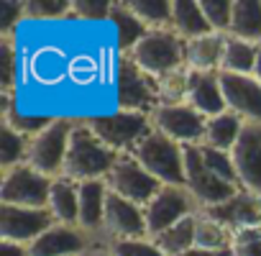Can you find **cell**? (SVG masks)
I'll return each mask as SVG.
<instances>
[{
	"instance_id": "obj_41",
	"label": "cell",
	"mask_w": 261,
	"mask_h": 256,
	"mask_svg": "<svg viewBox=\"0 0 261 256\" xmlns=\"http://www.w3.org/2000/svg\"><path fill=\"white\" fill-rule=\"evenodd\" d=\"M0 256H29V246L0 238Z\"/></svg>"
},
{
	"instance_id": "obj_39",
	"label": "cell",
	"mask_w": 261,
	"mask_h": 256,
	"mask_svg": "<svg viewBox=\"0 0 261 256\" xmlns=\"http://www.w3.org/2000/svg\"><path fill=\"white\" fill-rule=\"evenodd\" d=\"M110 11H113L110 0H72V18H80V21L110 18Z\"/></svg>"
},
{
	"instance_id": "obj_8",
	"label": "cell",
	"mask_w": 261,
	"mask_h": 256,
	"mask_svg": "<svg viewBox=\"0 0 261 256\" xmlns=\"http://www.w3.org/2000/svg\"><path fill=\"white\" fill-rule=\"evenodd\" d=\"M105 185H108L110 192H115L118 197L134 202L139 208H146L156 197V192L164 187L159 180H154L128 151L118 154L110 174L105 177Z\"/></svg>"
},
{
	"instance_id": "obj_27",
	"label": "cell",
	"mask_w": 261,
	"mask_h": 256,
	"mask_svg": "<svg viewBox=\"0 0 261 256\" xmlns=\"http://www.w3.org/2000/svg\"><path fill=\"white\" fill-rule=\"evenodd\" d=\"M110 21L115 26V36H118V52L120 54H128L134 52V46L149 34V29L128 11L125 3H113V11H110Z\"/></svg>"
},
{
	"instance_id": "obj_20",
	"label": "cell",
	"mask_w": 261,
	"mask_h": 256,
	"mask_svg": "<svg viewBox=\"0 0 261 256\" xmlns=\"http://www.w3.org/2000/svg\"><path fill=\"white\" fill-rule=\"evenodd\" d=\"M105 197H108L105 180L80 185V218H77V225L82 231H87L90 236H95V238H100V231H102Z\"/></svg>"
},
{
	"instance_id": "obj_43",
	"label": "cell",
	"mask_w": 261,
	"mask_h": 256,
	"mask_svg": "<svg viewBox=\"0 0 261 256\" xmlns=\"http://www.w3.org/2000/svg\"><path fill=\"white\" fill-rule=\"evenodd\" d=\"M182 256H233V251L228 248V251H205V248H190V251H185Z\"/></svg>"
},
{
	"instance_id": "obj_13",
	"label": "cell",
	"mask_w": 261,
	"mask_h": 256,
	"mask_svg": "<svg viewBox=\"0 0 261 256\" xmlns=\"http://www.w3.org/2000/svg\"><path fill=\"white\" fill-rule=\"evenodd\" d=\"M230 159L236 167L238 187L261 197V125L246 123L243 131L230 149Z\"/></svg>"
},
{
	"instance_id": "obj_18",
	"label": "cell",
	"mask_w": 261,
	"mask_h": 256,
	"mask_svg": "<svg viewBox=\"0 0 261 256\" xmlns=\"http://www.w3.org/2000/svg\"><path fill=\"white\" fill-rule=\"evenodd\" d=\"M92 241H95V236H90L80 225L54 223L46 233H41L29 246V256H77Z\"/></svg>"
},
{
	"instance_id": "obj_26",
	"label": "cell",
	"mask_w": 261,
	"mask_h": 256,
	"mask_svg": "<svg viewBox=\"0 0 261 256\" xmlns=\"http://www.w3.org/2000/svg\"><path fill=\"white\" fill-rule=\"evenodd\" d=\"M228 36L261 44V3L256 0H233V18Z\"/></svg>"
},
{
	"instance_id": "obj_38",
	"label": "cell",
	"mask_w": 261,
	"mask_h": 256,
	"mask_svg": "<svg viewBox=\"0 0 261 256\" xmlns=\"http://www.w3.org/2000/svg\"><path fill=\"white\" fill-rule=\"evenodd\" d=\"M230 251L233 256H261V225L230 233Z\"/></svg>"
},
{
	"instance_id": "obj_12",
	"label": "cell",
	"mask_w": 261,
	"mask_h": 256,
	"mask_svg": "<svg viewBox=\"0 0 261 256\" xmlns=\"http://www.w3.org/2000/svg\"><path fill=\"white\" fill-rule=\"evenodd\" d=\"M102 241H125V238H149L146 233V220H144V208L118 197L115 192L108 190L105 197V213H102Z\"/></svg>"
},
{
	"instance_id": "obj_17",
	"label": "cell",
	"mask_w": 261,
	"mask_h": 256,
	"mask_svg": "<svg viewBox=\"0 0 261 256\" xmlns=\"http://www.w3.org/2000/svg\"><path fill=\"white\" fill-rule=\"evenodd\" d=\"M202 215H207L210 220L220 223L223 228H228L230 233L241 231V228H253L261 225V197L238 190L230 200L215 205V208H205L200 210Z\"/></svg>"
},
{
	"instance_id": "obj_24",
	"label": "cell",
	"mask_w": 261,
	"mask_h": 256,
	"mask_svg": "<svg viewBox=\"0 0 261 256\" xmlns=\"http://www.w3.org/2000/svg\"><path fill=\"white\" fill-rule=\"evenodd\" d=\"M49 213L57 223L77 225V218H80V185L67 180V177H57L51 182V192H49Z\"/></svg>"
},
{
	"instance_id": "obj_7",
	"label": "cell",
	"mask_w": 261,
	"mask_h": 256,
	"mask_svg": "<svg viewBox=\"0 0 261 256\" xmlns=\"http://www.w3.org/2000/svg\"><path fill=\"white\" fill-rule=\"evenodd\" d=\"M85 123L102 144H108L118 154L130 151V146L151 131V115L128 110H115L110 115H90L85 118Z\"/></svg>"
},
{
	"instance_id": "obj_11",
	"label": "cell",
	"mask_w": 261,
	"mask_h": 256,
	"mask_svg": "<svg viewBox=\"0 0 261 256\" xmlns=\"http://www.w3.org/2000/svg\"><path fill=\"white\" fill-rule=\"evenodd\" d=\"M200 213L197 202L187 192V187H162L156 197L144 208V220H146V233L149 238H156L174 223Z\"/></svg>"
},
{
	"instance_id": "obj_21",
	"label": "cell",
	"mask_w": 261,
	"mask_h": 256,
	"mask_svg": "<svg viewBox=\"0 0 261 256\" xmlns=\"http://www.w3.org/2000/svg\"><path fill=\"white\" fill-rule=\"evenodd\" d=\"M57 115H46V113H26L18 110L13 105V95H0V123L13 128L16 134L34 139L36 134H41L44 128H49L54 123Z\"/></svg>"
},
{
	"instance_id": "obj_15",
	"label": "cell",
	"mask_w": 261,
	"mask_h": 256,
	"mask_svg": "<svg viewBox=\"0 0 261 256\" xmlns=\"http://www.w3.org/2000/svg\"><path fill=\"white\" fill-rule=\"evenodd\" d=\"M57 220L51 218L49 210L0 205V238H3V241H16V243L31 246Z\"/></svg>"
},
{
	"instance_id": "obj_14",
	"label": "cell",
	"mask_w": 261,
	"mask_h": 256,
	"mask_svg": "<svg viewBox=\"0 0 261 256\" xmlns=\"http://www.w3.org/2000/svg\"><path fill=\"white\" fill-rule=\"evenodd\" d=\"M218 80L225 110L236 113L243 123L261 125V82H256L251 74H230V72H218Z\"/></svg>"
},
{
	"instance_id": "obj_34",
	"label": "cell",
	"mask_w": 261,
	"mask_h": 256,
	"mask_svg": "<svg viewBox=\"0 0 261 256\" xmlns=\"http://www.w3.org/2000/svg\"><path fill=\"white\" fill-rule=\"evenodd\" d=\"M26 21H54L72 16V0H23Z\"/></svg>"
},
{
	"instance_id": "obj_23",
	"label": "cell",
	"mask_w": 261,
	"mask_h": 256,
	"mask_svg": "<svg viewBox=\"0 0 261 256\" xmlns=\"http://www.w3.org/2000/svg\"><path fill=\"white\" fill-rule=\"evenodd\" d=\"M223 44H225L223 34H207V36L187 41V52H185L187 69H195V72H220Z\"/></svg>"
},
{
	"instance_id": "obj_32",
	"label": "cell",
	"mask_w": 261,
	"mask_h": 256,
	"mask_svg": "<svg viewBox=\"0 0 261 256\" xmlns=\"http://www.w3.org/2000/svg\"><path fill=\"white\" fill-rule=\"evenodd\" d=\"M195 248L228 251V248H230V231L223 228L220 223L210 220L207 215L197 213V223H195Z\"/></svg>"
},
{
	"instance_id": "obj_3",
	"label": "cell",
	"mask_w": 261,
	"mask_h": 256,
	"mask_svg": "<svg viewBox=\"0 0 261 256\" xmlns=\"http://www.w3.org/2000/svg\"><path fill=\"white\" fill-rule=\"evenodd\" d=\"M164 187H185V146L151 128L128 151Z\"/></svg>"
},
{
	"instance_id": "obj_9",
	"label": "cell",
	"mask_w": 261,
	"mask_h": 256,
	"mask_svg": "<svg viewBox=\"0 0 261 256\" xmlns=\"http://www.w3.org/2000/svg\"><path fill=\"white\" fill-rule=\"evenodd\" d=\"M185 187L200 210L215 208V205L230 200L241 190L207 169V164L202 162L200 146H185Z\"/></svg>"
},
{
	"instance_id": "obj_2",
	"label": "cell",
	"mask_w": 261,
	"mask_h": 256,
	"mask_svg": "<svg viewBox=\"0 0 261 256\" xmlns=\"http://www.w3.org/2000/svg\"><path fill=\"white\" fill-rule=\"evenodd\" d=\"M185 52H187L185 39H179L172 29H156V31H149L134 46V52H128V57L146 74H151L154 80H159L164 85L167 80H172L187 69Z\"/></svg>"
},
{
	"instance_id": "obj_44",
	"label": "cell",
	"mask_w": 261,
	"mask_h": 256,
	"mask_svg": "<svg viewBox=\"0 0 261 256\" xmlns=\"http://www.w3.org/2000/svg\"><path fill=\"white\" fill-rule=\"evenodd\" d=\"M256 82H261V44H258V52H256V64H253V74H251Z\"/></svg>"
},
{
	"instance_id": "obj_5",
	"label": "cell",
	"mask_w": 261,
	"mask_h": 256,
	"mask_svg": "<svg viewBox=\"0 0 261 256\" xmlns=\"http://www.w3.org/2000/svg\"><path fill=\"white\" fill-rule=\"evenodd\" d=\"M74 125H77V118H67V115L54 118V123L49 128H44V131L36 134L34 139H29L26 164L34 167L36 172H41L49 180L62 177L64 157H67V149H69V139H72Z\"/></svg>"
},
{
	"instance_id": "obj_35",
	"label": "cell",
	"mask_w": 261,
	"mask_h": 256,
	"mask_svg": "<svg viewBox=\"0 0 261 256\" xmlns=\"http://www.w3.org/2000/svg\"><path fill=\"white\" fill-rule=\"evenodd\" d=\"M202 16L207 21V26L215 34L228 36L230 31V18H233V0H200Z\"/></svg>"
},
{
	"instance_id": "obj_1",
	"label": "cell",
	"mask_w": 261,
	"mask_h": 256,
	"mask_svg": "<svg viewBox=\"0 0 261 256\" xmlns=\"http://www.w3.org/2000/svg\"><path fill=\"white\" fill-rule=\"evenodd\" d=\"M118 159V151H113L108 144H102L85 123V118H77V125L69 139V149L64 157L62 177L82 185V182H97L105 180Z\"/></svg>"
},
{
	"instance_id": "obj_25",
	"label": "cell",
	"mask_w": 261,
	"mask_h": 256,
	"mask_svg": "<svg viewBox=\"0 0 261 256\" xmlns=\"http://www.w3.org/2000/svg\"><path fill=\"white\" fill-rule=\"evenodd\" d=\"M172 31L185 41L215 34L207 26L200 3H195V0H172Z\"/></svg>"
},
{
	"instance_id": "obj_16",
	"label": "cell",
	"mask_w": 261,
	"mask_h": 256,
	"mask_svg": "<svg viewBox=\"0 0 261 256\" xmlns=\"http://www.w3.org/2000/svg\"><path fill=\"white\" fill-rule=\"evenodd\" d=\"M182 103L192 105L205 118L223 113L225 110V100H223V92H220L218 72L185 69V77H182Z\"/></svg>"
},
{
	"instance_id": "obj_31",
	"label": "cell",
	"mask_w": 261,
	"mask_h": 256,
	"mask_svg": "<svg viewBox=\"0 0 261 256\" xmlns=\"http://www.w3.org/2000/svg\"><path fill=\"white\" fill-rule=\"evenodd\" d=\"M125 6L149 31L172 29V0H125Z\"/></svg>"
},
{
	"instance_id": "obj_10",
	"label": "cell",
	"mask_w": 261,
	"mask_h": 256,
	"mask_svg": "<svg viewBox=\"0 0 261 256\" xmlns=\"http://www.w3.org/2000/svg\"><path fill=\"white\" fill-rule=\"evenodd\" d=\"M207 118L187 103H164L151 113V128L182 146H200Z\"/></svg>"
},
{
	"instance_id": "obj_36",
	"label": "cell",
	"mask_w": 261,
	"mask_h": 256,
	"mask_svg": "<svg viewBox=\"0 0 261 256\" xmlns=\"http://www.w3.org/2000/svg\"><path fill=\"white\" fill-rule=\"evenodd\" d=\"M200 154H202V162L207 164V169L213 174H218L220 180H225V182H230V185L238 187V177H236V167H233L230 151H218V149L200 146Z\"/></svg>"
},
{
	"instance_id": "obj_6",
	"label": "cell",
	"mask_w": 261,
	"mask_h": 256,
	"mask_svg": "<svg viewBox=\"0 0 261 256\" xmlns=\"http://www.w3.org/2000/svg\"><path fill=\"white\" fill-rule=\"evenodd\" d=\"M51 182L54 180L44 177L29 164L6 169V172H0V205L49 210Z\"/></svg>"
},
{
	"instance_id": "obj_19",
	"label": "cell",
	"mask_w": 261,
	"mask_h": 256,
	"mask_svg": "<svg viewBox=\"0 0 261 256\" xmlns=\"http://www.w3.org/2000/svg\"><path fill=\"white\" fill-rule=\"evenodd\" d=\"M69 72H72V62H67L59 46H39L23 62V77L44 87L62 82L64 77H69Z\"/></svg>"
},
{
	"instance_id": "obj_28",
	"label": "cell",
	"mask_w": 261,
	"mask_h": 256,
	"mask_svg": "<svg viewBox=\"0 0 261 256\" xmlns=\"http://www.w3.org/2000/svg\"><path fill=\"white\" fill-rule=\"evenodd\" d=\"M256 52H258V44H248V41L225 36L220 72H230V74H253Z\"/></svg>"
},
{
	"instance_id": "obj_42",
	"label": "cell",
	"mask_w": 261,
	"mask_h": 256,
	"mask_svg": "<svg viewBox=\"0 0 261 256\" xmlns=\"http://www.w3.org/2000/svg\"><path fill=\"white\" fill-rule=\"evenodd\" d=\"M77 256H113V251H110V246H108V241H102V238H95L82 253H77Z\"/></svg>"
},
{
	"instance_id": "obj_29",
	"label": "cell",
	"mask_w": 261,
	"mask_h": 256,
	"mask_svg": "<svg viewBox=\"0 0 261 256\" xmlns=\"http://www.w3.org/2000/svg\"><path fill=\"white\" fill-rule=\"evenodd\" d=\"M195 223H197V213L174 223L172 228H167L164 233H159L156 238H151L167 256H182L185 251L195 248Z\"/></svg>"
},
{
	"instance_id": "obj_37",
	"label": "cell",
	"mask_w": 261,
	"mask_h": 256,
	"mask_svg": "<svg viewBox=\"0 0 261 256\" xmlns=\"http://www.w3.org/2000/svg\"><path fill=\"white\" fill-rule=\"evenodd\" d=\"M113 256H167L151 238H125L108 243Z\"/></svg>"
},
{
	"instance_id": "obj_30",
	"label": "cell",
	"mask_w": 261,
	"mask_h": 256,
	"mask_svg": "<svg viewBox=\"0 0 261 256\" xmlns=\"http://www.w3.org/2000/svg\"><path fill=\"white\" fill-rule=\"evenodd\" d=\"M21 52L16 49V36H0V95H13L21 80Z\"/></svg>"
},
{
	"instance_id": "obj_4",
	"label": "cell",
	"mask_w": 261,
	"mask_h": 256,
	"mask_svg": "<svg viewBox=\"0 0 261 256\" xmlns=\"http://www.w3.org/2000/svg\"><path fill=\"white\" fill-rule=\"evenodd\" d=\"M113 82H115L118 110L151 115L162 105V82L146 74L128 54L118 52V59L113 67Z\"/></svg>"
},
{
	"instance_id": "obj_33",
	"label": "cell",
	"mask_w": 261,
	"mask_h": 256,
	"mask_svg": "<svg viewBox=\"0 0 261 256\" xmlns=\"http://www.w3.org/2000/svg\"><path fill=\"white\" fill-rule=\"evenodd\" d=\"M26 154H29V139L0 123V169L6 172L18 164H26Z\"/></svg>"
},
{
	"instance_id": "obj_22",
	"label": "cell",
	"mask_w": 261,
	"mask_h": 256,
	"mask_svg": "<svg viewBox=\"0 0 261 256\" xmlns=\"http://www.w3.org/2000/svg\"><path fill=\"white\" fill-rule=\"evenodd\" d=\"M243 120L230 113V110H223L218 115H210L207 123H205V136H202V144L200 146H207V149H218V151H230L243 131Z\"/></svg>"
},
{
	"instance_id": "obj_40",
	"label": "cell",
	"mask_w": 261,
	"mask_h": 256,
	"mask_svg": "<svg viewBox=\"0 0 261 256\" xmlns=\"http://www.w3.org/2000/svg\"><path fill=\"white\" fill-rule=\"evenodd\" d=\"M21 21H26L23 3H0V36H16Z\"/></svg>"
}]
</instances>
